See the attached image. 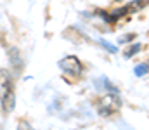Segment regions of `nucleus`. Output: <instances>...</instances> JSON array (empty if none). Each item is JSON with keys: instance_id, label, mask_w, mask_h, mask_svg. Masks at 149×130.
I'll return each instance as SVG.
<instances>
[{"instance_id": "7ed1b4c3", "label": "nucleus", "mask_w": 149, "mask_h": 130, "mask_svg": "<svg viewBox=\"0 0 149 130\" xmlns=\"http://www.w3.org/2000/svg\"><path fill=\"white\" fill-rule=\"evenodd\" d=\"M139 50H141V45H139V43H135V45H132V47H128V49H127L125 57H132V56H135Z\"/></svg>"}, {"instance_id": "20e7f679", "label": "nucleus", "mask_w": 149, "mask_h": 130, "mask_svg": "<svg viewBox=\"0 0 149 130\" xmlns=\"http://www.w3.org/2000/svg\"><path fill=\"white\" fill-rule=\"evenodd\" d=\"M17 130H35V129H33L26 120H21V122H19V125H17Z\"/></svg>"}, {"instance_id": "39448f33", "label": "nucleus", "mask_w": 149, "mask_h": 130, "mask_svg": "<svg viewBox=\"0 0 149 130\" xmlns=\"http://www.w3.org/2000/svg\"><path fill=\"white\" fill-rule=\"evenodd\" d=\"M146 73H148V66H146V64H142V66H137V68H135V75H139V76H141V75H146Z\"/></svg>"}, {"instance_id": "f03ea898", "label": "nucleus", "mask_w": 149, "mask_h": 130, "mask_svg": "<svg viewBox=\"0 0 149 130\" xmlns=\"http://www.w3.org/2000/svg\"><path fill=\"white\" fill-rule=\"evenodd\" d=\"M14 106H16L14 88H12V85H10V83H7V87H5V92H3V97H2V109H3V113H5V115H9V113H12Z\"/></svg>"}, {"instance_id": "f257e3e1", "label": "nucleus", "mask_w": 149, "mask_h": 130, "mask_svg": "<svg viewBox=\"0 0 149 130\" xmlns=\"http://www.w3.org/2000/svg\"><path fill=\"white\" fill-rule=\"evenodd\" d=\"M59 68L64 71V73H68V75H71V76H78L80 73H81V63H80V59L78 57H74V56H66V57H63L61 61H59Z\"/></svg>"}]
</instances>
